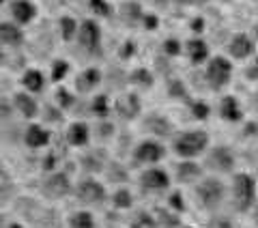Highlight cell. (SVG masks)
<instances>
[{
  "instance_id": "49",
  "label": "cell",
  "mask_w": 258,
  "mask_h": 228,
  "mask_svg": "<svg viewBox=\"0 0 258 228\" xmlns=\"http://www.w3.org/2000/svg\"><path fill=\"white\" fill-rule=\"evenodd\" d=\"M9 228H22V226H18V224H9Z\"/></svg>"
},
{
  "instance_id": "4",
  "label": "cell",
  "mask_w": 258,
  "mask_h": 228,
  "mask_svg": "<svg viewBox=\"0 0 258 228\" xmlns=\"http://www.w3.org/2000/svg\"><path fill=\"white\" fill-rule=\"evenodd\" d=\"M205 78L209 86L213 91H222L230 84V78H232V63L226 59V56H213L211 61L207 63V69H205Z\"/></svg>"
},
{
  "instance_id": "20",
  "label": "cell",
  "mask_w": 258,
  "mask_h": 228,
  "mask_svg": "<svg viewBox=\"0 0 258 228\" xmlns=\"http://www.w3.org/2000/svg\"><path fill=\"white\" fill-rule=\"evenodd\" d=\"M0 43L18 47L24 43V32L15 22H0Z\"/></svg>"
},
{
  "instance_id": "17",
  "label": "cell",
  "mask_w": 258,
  "mask_h": 228,
  "mask_svg": "<svg viewBox=\"0 0 258 228\" xmlns=\"http://www.w3.org/2000/svg\"><path fill=\"white\" fill-rule=\"evenodd\" d=\"M67 142L71 146H86L91 142V127H88L84 121H74L69 127H67Z\"/></svg>"
},
{
  "instance_id": "14",
  "label": "cell",
  "mask_w": 258,
  "mask_h": 228,
  "mask_svg": "<svg viewBox=\"0 0 258 228\" xmlns=\"http://www.w3.org/2000/svg\"><path fill=\"white\" fill-rule=\"evenodd\" d=\"M99 84H101V71L97 67H86L84 71H80L78 78H76V91L80 95L93 93Z\"/></svg>"
},
{
  "instance_id": "22",
  "label": "cell",
  "mask_w": 258,
  "mask_h": 228,
  "mask_svg": "<svg viewBox=\"0 0 258 228\" xmlns=\"http://www.w3.org/2000/svg\"><path fill=\"white\" fill-rule=\"evenodd\" d=\"M13 105L24 119H35L39 114V105L35 101V97H30V93H15Z\"/></svg>"
},
{
  "instance_id": "26",
  "label": "cell",
  "mask_w": 258,
  "mask_h": 228,
  "mask_svg": "<svg viewBox=\"0 0 258 228\" xmlns=\"http://www.w3.org/2000/svg\"><path fill=\"white\" fill-rule=\"evenodd\" d=\"M78 26L80 24L74 18H69V15H64V18L58 20V30H60V37L64 41H74L78 37Z\"/></svg>"
},
{
  "instance_id": "31",
  "label": "cell",
  "mask_w": 258,
  "mask_h": 228,
  "mask_svg": "<svg viewBox=\"0 0 258 228\" xmlns=\"http://www.w3.org/2000/svg\"><path fill=\"white\" fill-rule=\"evenodd\" d=\"M91 110H93L95 117L106 119L108 114H110V99H108V95H97V97H93Z\"/></svg>"
},
{
  "instance_id": "18",
  "label": "cell",
  "mask_w": 258,
  "mask_h": 228,
  "mask_svg": "<svg viewBox=\"0 0 258 228\" xmlns=\"http://www.w3.org/2000/svg\"><path fill=\"white\" fill-rule=\"evenodd\" d=\"M174 175H176V181L179 183H196L203 179V168H200L196 161L185 159L181 164H176Z\"/></svg>"
},
{
  "instance_id": "38",
  "label": "cell",
  "mask_w": 258,
  "mask_h": 228,
  "mask_svg": "<svg viewBox=\"0 0 258 228\" xmlns=\"http://www.w3.org/2000/svg\"><path fill=\"white\" fill-rule=\"evenodd\" d=\"M189 108H191V114H194V119H200V121H205L207 117H209V114H211V108H209V105L205 103V101H191V105H189Z\"/></svg>"
},
{
  "instance_id": "39",
  "label": "cell",
  "mask_w": 258,
  "mask_h": 228,
  "mask_svg": "<svg viewBox=\"0 0 258 228\" xmlns=\"http://www.w3.org/2000/svg\"><path fill=\"white\" fill-rule=\"evenodd\" d=\"M88 5H91V9L97 13V15H110V5L108 0H88Z\"/></svg>"
},
{
  "instance_id": "36",
  "label": "cell",
  "mask_w": 258,
  "mask_h": 228,
  "mask_svg": "<svg viewBox=\"0 0 258 228\" xmlns=\"http://www.w3.org/2000/svg\"><path fill=\"white\" fill-rule=\"evenodd\" d=\"M168 207H170V211H174V213H183L185 211V198L181 192H172L170 196H168Z\"/></svg>"
},
{
  "instance_id": "15",
  "label": "cell",
  "mask_w": 258,
  "mask_h": 228,
  "mask_svg": "<svg viewBox=\"0 0 258 228\" xmlns=\"http://www.w3.org/2000/svg\"><path fill=\"white\" fill-rule=\"evenodd\" d=\"M24 144L28 149H43V146L50 144V132L43 125L32 123L24 129Z\"/></svg>"
},
{
  "instance_id": "13",
  "label": "cell",
  "mask_w": 258,
  "mask_h": 228,
  "mask_svg": "<svg viewBox=\"0 0 258 228\" xmlns=\"http://www.w3.org/2000/svg\"><path fill=\"white\" fill-rule=\"evenodd\" d=\"M228 54L237 61H243V59H249V56L256 54V45L247 35L239 32V35H235L228 41Z\"/></svg>"
},
{
  "instance_id": "43",
  "label": "cell",
  "mask_w": 258,
  "mask_h": 228,
  "mask_svg": "<svg viewBox=\"0 0 258 228\" xmlns=\"http://www.w3.org/2000/svg\"><path fill=\"white\" fill-rule=\"evenodd\" d=\"M112 134H114V125H112V123H101L99 125V134H97V136H99V138H110Z\"/></svg>"
},
{
  "instance_id": "34",
  "label": "cell",
  "mask_w": 258,
  "mask_h": 228,
  "mask_svg": "<svg viewBox=\"0 0 258 228\" xmlns=\"http://www.w3.org/2000/svg\"><path fill=\"white\" fill-rule=\"evenodd\" d=\"M82 166L86 173H101L103 170V161L99 155H93V153H88V155L82 157Z\"/></svg>"
},
{
  "instance_id": "33",
  "label": "cell",
  "mask_w": 258,
  "mask_h": 228,
  "mask_svg": "<svg viewBox=\"0 0 258 228\" xmlns=\"http://www.w3.org/2000/svg\"><path fill=\"white\" fill-rule=\"evenodd\" d=\"M168 93H170V97H174V99H187L189 97L187 86H185L181 80H170V82H168Z\"/></svg>"
},
{
  "instance_id": "25",
  "label": "cell",
  "mask_w": 258,
  "mask_h": 228,
  "mask_svg": "<svg viewBox=\"0 0 258 228\" xmlns=\"http://www.w3.org/2000/svg\"><path fill=\"white\" fill-rule=\"evenodd\" d=\"M127 82L134 84V86H138V88H151L153 84H155V78H153V73L147 67H136L127 76Z\"/></svg>"
},
{
  "instance_id": "16",
  "label": "cell",
  "mask_w": 258,
  "mask_h": 228,
  "mask_svg": "<svg viewBox=\"0 0 258 228\" xmlns=\"http://www.w3.org/2000/svg\"><path fill=\"white\" fill-rule=\"evenodd\" d=\"M144 129H149V132L157 138H168V136H172L174 125L164 114H151V117H147V121H144Z\"/></svg>"
},
{
  "instance_id": "45",
  "label": "cell",
  "mask_w": 258,
  "mask_h": 228,
  "mask_svg": "<svg viewBox=\"0 0 258 228\" xmlns=\"http://www.w3.org/2000/svg\"><path fill=\"white\" fill-rule=\"evenodd\" d=\"M176 3L183 5V7H203L209 3V0H176Z\"/></svg>"
},
{
  "instance_id": "48",
  "label": "cell",
  "mask_w": 258,
  "mask_h": 228,
  "mask_svg": "<svg viewBox=\"0 0 258 228\" xmlns=\"http://www.w3.org/2000/svg\"><path fill=\"white\" fill-rule=\"evenodd\" d=\"M254 224L258 226V200L254 202Z\"/></svg>"
},
{
  "instance_id": "19",
  "label": "cell",
  "mask_w": 258,
  "mask_h": 228,
  "mask_svg": "<svg viewBox=\"0 0 258 228\" xmlns=\"http://www.w3.org/2000/svg\"><path fill=\"white\" fill-rule=\"evenodd\" d=\"M220 117L224 121H228V123H239V121L243 119V110H241V103H239L237 97H232V95L222 97V101H220Z\"/></svg>"
},
{
  "instance_id": "11",
  "label": "cell",
  "mask_w": 258,
  "mask_h": 228,
  "mask_svg": "<svg viewBox=\"0 0 258 228\" xmlns=\"http://www.w3.org/2000/svg\"><path fill=\"white\" fill-rule=\"evenodd\" d=\"M140 183L144 190H149V192H164L170 187V175L161 168H149L142 173Z\"/></svg>"
},
{
  "instance_id": "28",
  "label": "cell",
  "mask_w": 258,
  "mask_h": 228,
  "mask_svg": "<svg viewBox=\"0 0 258 228\" xmlns=\"http://www.w3.org/2000/svg\"><path fill=\"white\" fill-rule=\"evenodd\" d=\"M112 205H114L116 209H132L134 205V194L127 190V187H118V190L112 194Z\"/></svg>"
},
{
  "instance_id": "37",
  "label": "cell",
  "mask_w": 258,
  "mask_h": 228,
  "mask_svg": "<svg viewBox=\"0 0 258 228\" xmlns=\"http://www.w3.org/2000/svg\"><path fill=\"white\" fill-rule=\"evenodd\" d=\"M161 47H164V54L166 56H170V59H174V56H179L181 54V50H183V45H181V41H179V39H166V41H164V45H161Z\"/></svg>"
},
{
  "instance_id": "10",
  "label": "cell",
  "mask_w": 258,
  "mask_h": 228,
  "mask_svg": "<svg viewBox=\"0 0 258 228\" xmlns=\"http://www.w3.org/2000/svg\"><path fill=\"white\" fill-rule=\"evenodd\" d=\"M114 112L118 114L120 119L134 121V119L142 112V101H140V97L136 95V93H125V95H120L118 99L114 101Z\"/></svg>"
},
{
  "instance_id": "8",
  "label": "cell",
  "mask_w": 258,
  "mask_h": 228,
  "mask_svg": "<svg viewBox=\"0 0 258 228\" xmlns=\"http://www.w3.org/2000/svg\"><path fill=\"white\" fill-rule=\"evenodd\" d=\"M41 192L45 194L47 198L58 200V198L69 196V194L74 192V185H71V179L64 175V173H52V175L43 181Z\"/></svg>"
},
{
  "instance_id": "12",
  "label": "cell",
  "mask_w": 258,
  "mask_h": 228,
  "mask_svg": "<svg viewBox=\"0 0 258 228\" xmlns=\"http://www.w3.org/2000/svg\"><path fill=\"white\" fill-rule=\"evenodd\" d=\"M9 11L18 26H26L37 18V5L32 0H11Z\"/></svg>"
},
{
  "instance_id": "3",
  "label": "cell",
  "mask_w": 258,
  "mask_h": 228,
  "mask_svg": "<svg viewBox=\"0 0 258 228\" xmlns=\"http://www.w3.org/2000/svg\"><path fill=\"white\" fill-rule=\"evenodd\" d=\"M224 196H226V187L220 179H215V177L200 179V183L196 185V200H198V205L207 211H213L220 207Z\"/></svg>"
},
{
  "instance_id": "32",
  "label": "cell",
  "mask_w": 258,
  "mask_h": 228,
  "mask_svg": "<svg viewBox=\"0 0 258 228\" xmlns=\"http://www.w3.org/2000/svg\"><path fill=\"white\" fill-rule=\"evenodd\" d=\"M129 228H159V226H157V219L153 217L151 213H144V211H140V213L132 219Z\"/></svg>"
},
{
  "instance_id": "50",
  "label": "cell",
  "mask_w": 258,
  "mask_h": 228,
  "mask_svg": "<svg viewBox=\"0 0 258 228\" xmlns=\"http://www.w3.org/2000/svg\"><path fill=\"white\" fill-rule=\"evenodd\" d=\"M254 99H256V105H258V91H256V97H254Z\"/></svg>"
},
{
  "instance_id": "24",
  "label": "cell",
  "mask_w": 258,
  "mask_h": 228,
  "mask_svg": "<svg viewBox=\"0 0 258 228\" xmlns=\"http://www.w3.org/2000/svg\"><path fill=\"white\" fill-rule=\"evenodd\" d=\"M22 86L26 88V93H39L45 86V78L39 69H26L22 73Z\"/></svg>"
},
{
  "instance_id": "6",
  "label": "cell",
  "mask_w": 258,
  "mask_h": 228,
  "mask_svg": "<svg viewBox=\"0 0 258 228\" xmlns=\"http://www.w3.org/2000/svg\"><path fill=\"white\" fill-rule=\"evenodd\" d=\"M235 161H237L235 153H232L228 146L220 144V146H215V149L209 151L205 166L217 175H228V173H232V168H235Z\"/></svg>"
},
{
  "instance_id": "9",
  "label": "cell",
  "mask_w": 258,
  "mask_h": 228,
  "mask_svg": "<svg viewBox=\"0 0 258 228\" xmlns=\"http://www.w3.org/2000/svg\"><path fill=\"white\" fill-rule=\"evenodd\" d=\"M166 157V149L159 140H142L138 142V146L134 149V159L138 164H157Z\"/></svg>"
},
{
  "instance_id": "2",
  "label": "cell",
  "mask_w": 258,
  "mask_h": 228,
  "mask_svg": "<svg viewBox=\"0 0 258 228\" xmlns=\"http://www.w3.org/2000/svg\"><path fill=\"white\" fill-rule=\"evenodd\" d=\"M230 196H232V207L239 213H245L254 207L256 202V181L254 177H249L247 173H237L232 177L230 185Z\"/></svg>"
},
{
  "instance_id": "44",
  "label": "cell",
  "mask_w": 258,
  "mask_h": 228,
  "mask_svg": "<svg viewBox=\"0 0 258 228\" xmlns=\"http://www.w3.org/2000/svg\"><path fill=\"white\" fill-rule=\"evenodd\" d=\"M245 76H247L249 80H258V54L254 56V63H252V67L245 71Z\"/></svg>"
},
{
  "instance_id": "1",
  "label": "cell",
  "mask_w": 258,
  "mask_h": 228,
  "mask_svg": "<svg viewBox=\"0 0 258 228\" xmlns=\"http://www.w3.org/2000/svg\"><path fill=\"white\" fill-rule=\"evenodd\" d=\"M209 149V134L203 129H187L174 138L172 151L181 159H194Z\"/></svg>"
},
{
  "instance_id": "7",
  "label": "cell",
  "mask_w": 258,
  "mask_h": 228,
  "mask_svg": "<svg viewBox=\"0 0 258 228\" xmlns=\"http://www.w3.org/2000/svg\"><path fill=\"white\" fill-rule=\"evenodd\" d=\"M76 196L80 198V202H84V205L97 207L106 200V187H103V183L97 181V179H84V181H80L76 187Z\"/></svg>"
},
{
  "instance_id": "27",
  "label": "cell",
  "mask_w": 258,
  "mask_h": 228,
  "mask_svg": "<svg viewBox=\"0 0 258 228\" xmlns=\"http://www.w3.org/2000/svg\"><path fill=\"white\" fill-rule=\"evenodd\" d=\"M69 228H95V217L91 211H76L69 215Z\"/></svg>"
},
{
  "instance_id": "46",
  "label": "cell",
  "mask_w": 258,
  "mask_h": 228,
  "mask_svg": "<svg viewBox=\"0 0 258 228\" xmlns=\"http://www.w3.org/2000/svg\"><path fill=\"white\" fill-rule=\"evenodd\" d=\"M191 30L194 32H203L205 30V20L203 18H194L191 20Z\"/></svg>"
},
{
  "instance_id": "23",
  "label": "cell",
  "mask_w": 258,
  "mask_h": 228,
  "mask_svg": "<svg viewBox=\"0 0 258 228\" xmlns=\"http://www.w3.org/2000/svg\"><path fill=\"white\" fill-rule=\"evenodd\" d=\"M118 15H120V20H123L125 24H129V26H136L138 22H142L144 11H142L140 3H136V0H127V3L120 5Z\"/></svg>"
},
{
  "instance_id": "41",
  "label": "cell",
  "mask_w": 258,
  "mask_h": 228,
  "mask_svg": "<svg viewBox=\"0 0 258 228\" xmlns=\"http://www.w3.org/2000/svg\"><path fill=\"white\" fill-rule=\"evenodd\" d=\"M142 24H144V28H147V30H155L157 24H159V20L155 18V15H151V13H144Z\"/></svg>"
},
{
  "instance_id": "5",
  "label": "cell",
  "mask_w": 258,
  "mask_h": 228,
  "mask_svg": "<svg viewBox=\"0 0 258 228\" xmlns=\"http://www.w3.org/2000/svg\"><path fill=\"white\" fill-rule=\"evenodd\" d=\"M78 43L88 54H99L101 52V28L95 20H84L78 26Z\"/></svg>"
},
{
  "instance_id": "47",
  "label": "cell",
  "mask_w": 258,
  "mask_h": 228,
  "mask_svg": "<svg viewBox=\"0 0 258 228\" xmlns=\"http://www.w3.org/2000/svg\"><path fill=\"white\" fill-rule=\"evenodd\" d=\"M213 228H232L226 219H217V222H213Z\"/></svg>"
},
{
  "instance_id": "21",
  "label": "cell",
  "mask_w": 258,
  "mask_h": 228,
  "mask_svg": "<svg viewBox=\"0 0 258 228\" xmlns=\"http://www.w3.org/2000/svg\"><path fill=\"white\" fill-rule=\"evenodd\" d=\"M185 54H187L189 63L203 65L205 61H209V45H207L205 39L194 37V39H189V41L185 43Z\"/></svg>"
},
{
  "instance_id": "29",
  "label": "cell",
  "mask_w": 258,
  "mask_h": 228,
  "mask_svg": "<svg viewBox=\"0 0 258 228\" xmlns=\"http://www.w3.org/2000/svg\"><path fill=\"white\" fill-rule=\"evenodd\" d=\"M157 226L161 228H183V222H181V217L179 213H174V211H157Z\"/></svg>"
},
{
  "instance_id": "42",
  "label": "cell",
  "mask_w": 258,
  "mask_h": 228,
  "mask_svg": "<svg viewBox=\"0 0 258 228\" xmlns=\"http://www.w3.org/2000/svg\"><path fill=\"white\" fill-rule=\"evenodd\" d=\"M134 54H136V43L134 41H125L123 50H120V59H132Z\"/></svg>"
},
{
  "instance_id": "40",
  "label": "cell",
  "mask_w": 258,
  "mask_h": 228,
  "mask_svg": "<svg viewBox=\"0 0 258 228\" xmlns=\"http://www.w3.org/2000/svg\"><path fill=\"white\" fill-rule=\"evenodd\" d=\"M45 121H60L62 119V110L60 108H52V105H45Z\"/></svg>"
},
{
  "instance_id": "30",
  "label": "cell",
  "mask_w": 258,
  "mask_h": 228,
  "mask_svg": "<svg viewBox=\"0 0 258 228\" xmlns=\"http://www.w3.org/2000/svg\"><path fill=\"white\" fill-rule=\"evenodd\" d=\"M54 99H56V105H58L60 110H69V108H74L76 105V95L69 91V88H56V93H54Z\"/></svg>"
},
{
  "instance_id": "35",
  "label": "cell",
  "mask_w": 258,
  "mask_h": 228,
  "mask_svg": "<svg viewBox=\"0 0 258 228\" xmlns=\"http://www.w3.org/2000/svg\"><path fill=\"white\" fill-rule=\"evenodd\" d=\"M67 73H69V63L67 61L58 59V61L52 63V80H54V82H60V80H64V78H67Z\"/></svg>"
}]
</instances>
